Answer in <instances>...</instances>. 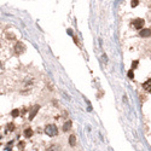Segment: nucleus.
Segmentation results:
<instances>
[{"label": "nucleus", "mask_w": 151, "mask_h": 151, "mask_svg": "<svg viewBox=\"0 0 151 151\" xmlns=\"http://www.w3.org/2000/svg\"><path fill=\"white\" fill-rule=\"evenodd\" d=\"M45 133L47 134V135H50V137H54V135H57V134H58L57 126H56V125H49V126H46Z\"/></svg>", "instance_id": "1"}, {"label": "nucleus", "mask_w": 151, "mask_h": 151, "mask_svg": "<svg viewBox=\"0 0 151 151\" xmlns=\"http://www.w3.org/2000/svg\"><path fill=\"white\" fill-rule=\"evenodd\" d=\"M26 50H27V47H26V45H24L22 41H18V43L15 45V51H16V53H18V54L24 53Z\"/></svg>", "instance_id": "2"}, {"label": "nucleus", "mask_w": 151, "mask_h": 151, "mask_svg": "<svg viewBox=\"0 0 151 151\" xmlns=\"http://www.w3.org/2000/svg\"><path fill=\"white\" fill-rule=\"evenodd\" d=\"M133 26L135 27L137 29H141L143 26H144V20H141V18H137V20L133 21Z\"/></svg>", "instance_id": "3"}, {"label": "nucleus", "mask_w": 151, "mask_h": 151, "mask_svg": "<svg viewBox=\"0 0 151 151\" xmlns=\"http://www.w3.org/2000/svg\"><path fill=\"white\" fill-rule=\"evenodd\" d=\"M39 109H40V106H39V105H35L34 108L31 109L30 114H29V120H33V119H34L35 115H36V112L39 111Z\"/></svg>", "instance_id": "4"}, {"label": "nucleus", "mask_w": 151, "mask_h": 151, "mask_svg": "<svg viewBox=\"0 0 151 151\" xmlns=\"http://www.w3.org/2000/svg\"><path fill=\"white\" fill-rule=\"evenodd\" d=\"M139 34H140V36H143V37H149L151 35V30L150 29H141Z\"/></svg>", "instance_id": "5"}, {"label": "nucleus", "mask_w": 151, "mask_h": 151, "mask_svg": "<svg viewBox=\"0 0 151 151\" xmlns=\"http://www.w3.org/2000/svg\"><path fill=\"white\" fill-rule=\"evenodd\" d=\"M143 87H144L145 91H148L149 93H151V79H150V80H148L146 82L143 83Z\"/></svg>", "instance_id": "6"}, {"label": "nucleus", "mask_w": 151, "mask_h": 151, "mask_svg": "<svg viewBox=\"0 0 151 151\" xmlns=\"http://www.w3.org/2000/svg\"><path fill=\"white\" fill-rule=\"evenodd\" d=\"M70 128H71V121L68 120L65 123H64V125H63V131H64V132H68Z\"/></svg>", "instance_id": "7"}, {"label": "nucleus", "mask_w": 151, "mask_h": 151, "mask_svg": "<svg viewBox=\"0 0 151 151\" xmlns=\"http://www.w3.org/2000/svg\"><path fill=\"white\" fill-rule=\"evenodd\" d=\"M47 151H60V146L57 145V144H53V145L47 148Z\"/></svg>", "instance_id": "8"}, {"label": "nucleus", "mask_w": 151, "mask_h": 151, "mask_svg": "<svg viewBox=\"0 0 151 151\" xmlns=\"http://www.w3.org/2000/svg\"><path fill=\"white\" fill-rule=\"evenodd\" d=\"M69 144H70L71 146L76 145V137H75V135H70V137H69Z\"/></svg>", "instance_id": "9"}, {"label": "nucleus", "mask_w": 151, "mask_h": 151, "mask_svg": "<svg viewBox=\"0 0 151 151\" xmlns=\"http://www.w3.org/2000/svg\"><path fill=\"white\" fill-rule=\"evenodd\" d=\"M24 135H26V138H30L31 135H33V129H31V128H27L26 131H24Z\"/></svg>", "instance_id": "10"}, {"label": "nucleus", "mask_w": 151, "mask_h": 151, "mask_svg": "<svg viewBox=\"0 0 151 151\" xmlns=\"http://www.w3.org/2000/svg\"><path fill=\"white\" fill-rule=\"evenodd\" d=\"M11 115H12L13 117H17L18 115H20V110H18V109H15V110H12Z\"/></svg>", "instance_id": "11"}, {"label": "nucleus", "mask_w": 151, "mask_h": 151, "mask_svg": "<svg viewBox=\"0 0 151 151\" xmlns=\"http://www.w3.org/2000/svg\"><path fill=\"white\" fill-rule=\"evenodd\" d=\"M7 131H15V125L13 123H9V125H7Z\"/></svg>", "instance_id": "12"}, {"label": "nucleus", "mask_w": 151, "mask_h": 151, "mask_svg": "<svg viewBox=\"0 0 151 151\" xmlns=\"http://www.w3.org/2000/svg\"><path fill=\"white\" fill-rule=\"evenodd\" d=\"M138 4H139V1H138V0H133V1H132V7H135V6H138Z\"/></svg>", "instance_id": "13"}, {"label": "nucleus", "mask_w": 151, "mask_h": 151, "mask_svg": "<svg viewBox=\"0 0 151 151\" xmlns=\"http://www.w3.org/2000/svg\"><path fill=\"white\" fill-rule=\"evenodd\" d=\"M137 67H138V60H134L132 63V70H133V68H137Z\"/></svg>", "instance_id": "14"}, {"label": "nucleus", "mask_w": 151, "mask_h": 151, "mask_svg": "<svg viewBox=\"0 0 151 151\" xmlns=\"http://www.w3.org/2000/svg\"><path fill=\"white\" fill-rule=\"evenodd\" d=\"M128 77H129V79H133V77H134L133 70H129V71H128Z\"/></svg>", "instance_id": "15"}, {"label": "nucleus", "mask_w": 151, "mask_h": 151, "mask_svg": "<svg viewBox=\"0 0 151 151\" xmlns=\"http://www.w3.org/2000/svg\"><path fill=\"white\" fill-rule=\"evenodd\" d=\"M23 146H24V143H20V144H18V148L20 149H23Z\"/></svg>", "instance_id": "16"}, {"label": "nucleus", "mask_w": 151, "mask_h": 151, "mask_svg": "<svg viewBox=\"0 0 151 151\" xmlns=\"http://www.w3.org/2000/svg\"><path fill=\"white\" fill-rule=\"evenodd\" d=\"M74 41H75V44H76V45H80L79 40H77V37H75V36H74Z\"/></svg>", "instance_id": "17"}, {"label": "nucleus", "mask_w": 151, "mask_h": 151, "mask_svg": "<svg viewBox=\"0 0 151 151\" xmlns=\"http://www.w3.org/2000/svg\"><path fill=\"white\" fill-rule=\"evenodd\" d=\"M68 34L69 35H73V30H71V29H68Z\"/></svg>", "instance_id": "18"}]
</instances>
